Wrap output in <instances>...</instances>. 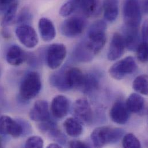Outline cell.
<instances>
[{"label":"cell","mask_w":148,"mask_h":148,"mask_svg":"<svg viewBox=\"0 0 148 148\" xmlns=\"http://www.w3.org/2000/svg\"><path fill=\"white\" fill-rule=\"evenodd\" d=\"M106 29V23L104 20H98L93 23L88 31L87 39L85 42L95 56L97 54L105 45Z\"/></svg>","instance_id":"obj_1"},{"label":"cell","mask_w":148,"mask_h":148,"mask_svg":"<svg viewBox=\"0 0 148 148\" xmlns=\"http://www.w3.org/2000/svg\"><path fill=\"white\" fill-rule=\"evenodd\" d=\"M124 131L120 128L101 126L95 129L90 135L93 145L97 148L103 147L109 144L119 141L122 137Z\"/></svg>","instance_id":"obj_2"},{"label":"cell","mask_w":148,"mask_h":148,"mask_svg":"<svg viewBox=\"0 0 148 148\" xmlns=\"http://www.w3.org/2000/svg\"><path fill=\"white\" fill-rule=\"evenodd\" d=\"M42 88V81L39 74L31 72L27 74L20 86V96L22 100L27 101L35 98Z\"/></svg>","instance_id":"obj_3"},{"label":"cell","mask_w":148,"mask_h":148,"mask_svg":"<svg viewBox=\"0 0 148 148\" xmlns=\"http://www.w3.org/2000/svg\"><path fill=\"white\" fill-rule=\"evenodd\" d=\"M123 12L125 25L138 28L142 18V10L138 0H125Z\"/></svg>","instance_id":"obj_4"},{"label":"cell","mask_w":148,"mask_h":148,"mask_svg":"<svg viewBox=\"0 0 148 148\" xmlns=\"http://www.w3.org/2000/svg\"><path fill=\"white\" fill-rule=\"evenodd\" d=\"M138 68L133 57H127L114 64L109 69V73L114 79L121 80L134 73Z\"/></svg>","instance_id":"obj_5"},{"label":"cell","mask_w":148,"mask_h":148,"mask_svg":"<svg viewBox=\"0 0 148 148\" xmlns=\"http://www.w3.org/2000/svg\"><path fill=\"white\" fill-rule=\"evenodd\" d=\"M67 54L65 46L62 43H54L47 49L46 62L49 68L54 70L58 69L63 63Z\"/></svg>","instance_id":"obj_6"},{"label":"cell","mask_w":148,"mask_h":148,"mask_svg":"<svg viewBox=\"0 0 148 148\" xmlns=\"http://www.w3.org/2000/svg\"><path fill=\"white\" fill-rule=\"evenodd\" d=\"M86 25L85 20L81 17L74 16L66 19L61 25V34L67 38H75L83 32Z\"/></svg>","instance_id":"obj_7"},{"label":"cell","mask_w":148,"mask_h":148,"mask_svg":"<svg viewBox=\"0 0 148 148\" xmlns=\"http://www.w3.org/2000/svg\"><path fill=\"white\" fill-rule=\"evenodd\" d=\"M72 113L74 118L81 123L90 125L93 121L92 110L86 99L81 98L74 102Z\"/></svg>","instance_id":"obj_8"},{"label":"cell","mask_w":148,"mask_h":148,"mask_svg":"<svg viewBox=\"0 0 148 148\" xmlns=\"http://www.w3.org/2000/svg\"><path fill=\"white\" fill-rule=\"evenodd\" d=\"M15 33L20 42L28 49H33L38 44L39 39L36 32L29 24L19 25L16 29Z\"/></svg>","instance_id":"obj_9"},{"label":"cell","mask_w":148,"mask_h":148,"mask_svg":"<svg viewBox=\"0 0 148 148\" xmlns=\"http://www.w3.org/2000/svg\"><path fill=\"white\" fill-rule=\"evenodd\" d=\"M24 133L23 125L9 116L0 117V133L14 138L20 137Z\"/></svg>","instance_id":"obj_10"},{"label":"cell","mask_w":148,"mask_h":148,"mask_svg":"<svg viewBox=\"0 0 148 148\" xmlns=\"http://www.w3.org/2000/svg\"><path fill=\"white\" fill-rule=\"evenodd\" d=\"M70 109L69 99L64 95H57L52 100L51 111L53 116L57 119H62L65 117Z\"/></svg>","instance_id":"obj_11"},{"label":"cell","mask_w":148,"mask_h":148,"mask_svg":"<svg viewBox=\"0 0 148 148\" xmlns=\"http://www.w3.org/2000/svg\"><path fill=\"white\" fill-rule=\"evenodd\" d=\"M125 43L122 35L119 33H115L110 43L107 54L108 60L114 61L120 58L125 52Z\"/></svg>","instance_id":"obj_12"},{"label":"cell","mask_w":148,"mask_h":148,"mask_svg":"<svg viewBox=\"0 0 148 148\" xmlns=\"http://www.w3.org/2000/svg\"><path fill=\"white\" fill-rule=\"evenodd\" d=\"M29 116L31 120L39 122L50 119L48 103L43 100H39L36 101L29 111Z\"/></svg>","instance_id":"obj_13"},{"label":"cell","mask_w":148,"mask_h":148,"mask_svg":"<svg viewBox=\"0 0 148 148\" xmlns=\"http://www.w3.org/2000/svg\"><path fill=\"white\" fill-rule=\"evenodd\" d=\"M110 115L114 122L119 125H124L129 121L130 111L125 103L122 101H118L111 107Z\"/></svg>","instance_id":"obj_14"},{"label":"cell","mask_w":148,"mask_h":148,"mask_svg":"<svg viewBox=\"0 0 148 148\" xmlns=\"http://www.w3.org/2000/svg\"><path fill=\"white\" fill-rule=\"evenodd\" d=\"M123 38L125 46L130 51H136L140 42V35L138 28L125 25L123 28Z\"/></svg>","instance_id":"obj_15"},{"label":"cell","mask_w":148,"mask_h":148,"mask_svg":"<svg viewBox=\"0 0 148 148\" xmlns=\"http://www.w3.org/2000/svg\"><path fill=\"white\" fill-rule=\"evenodd\" d=\"M28 58L27 54L18 46H11L6 54V60L10 65L17 66L24 63Z\"/></svg>","instance_id":"obj_16"},{"label":"cell","mask_w":148,"mask_h":148,"mask_svg":"<svg viewBox=\"0 0 148 148\" xmlns=\"http://www.w3.org/2000/svg\"><path fill=\"white\" fill-rule=\"evenodd\" d=\"M38 29L40 35L45 42H51L56 38V28L50 19L46 17L41 18L39 21Z\"/></svg>","instance_id":"obj_17"},{"label":"cell","mask_w":148,"mask_h":148,"mask_svg":"<svg viewBox=\"0 0 148 148\" xmlns=\"http://www.w3.org/2000/svg\"><path fill=\"white\" fill-rule=\"evenodd\" d=\"M65 77L66 85L69 89H79L84 78V74L77 68H71L65 70Z\"/></svg>","instance_id":"obj_18"},{"label":"cell","mask_w":148,"mask_h":148,"mask_svg":"<svg viewBox=\"0 0 148 148\" xmlns=\"http://www.w3.org/2000/svg\"><path fill=\"white\" fill-rule=\"evenodd\" d=\"M104 17L109 22L116 20L119 14V0H103Z\"/></svg>","instance_id":"obj_19"},{"label":"cell","mask_w":148,"mask_h":148,"mask_svg":"<svg viewBox=\"0 0 148 148\" xmlns=\"http://www.w3.org/2000/svg\"><path fill=\"white\" fill-rule=\"evenodd\" d=\"M125 104L130 112L138 114L144 109L145 100L138 93H133L129 96Z\"/></svg>","instance_id":"obj_20"},{"label":"cell","mask_w":148,"mask_h":148,"mask_svg":"<svg viewBox=\"0 0 148 148\" xmlns=\"http://www.w3.org/2000/svg\"><path fill=\"white\" fill-rule=\"evenodd\" d=\"M78 9L88 17L95 16L99 13L97 0H78Z\"/></svg>","instance_id":"obj_21"},{"label":"cell","mask_w":148,"mask_h":148,"mask_svg":"<svg viewBox=\"0 0 148 148\" xmlns=\"http://www.w3.org/2000/svg\"><path fill=\"white\" fill-rule=\"evenodd\" d=\"M75 59L80 62H89L95 56L88 47L85 40L78 43L73 51Z\"/></svg>","instance_id":"obj_22"},{"label":"cell","mask_w":148,"mask_h":148,"mask_svg":"<svg viewBox=\"0 0 148 148\" xmlns=\"http://www.w3.org/2000/svg\"><path fill=\"white\" fill-rule=\"evenodd\" d=\"M66 133L72 137H78L82 133L81 123L75 118H69L64 123Z\"/></svg>","instance_id":"obj_23"},{"label":"cell","mask_w":148,"mask_h":148,"mask_svg":"<svg viewBox=\"0 0 148 148\" xmlns=\"http://www.w3.org/2000/svg\"><path fill=\"white\" fill-rule=\"evenodd\" d=\"M99 86L98 77L93 73L84 74L82 84L79 89L83 93H89L96 90Z\"/></svg>","instance_id":"obj_24"},{"label":"cell","mask_w":148,"mask_h":148,"mask_svg":"<svg viewBox=\"0 0 148 148\" xmlns=\"http://www.w3.org/2000/svg\"><path fill=\"white\" fill-rule=\"evenodd\" d=\"M17 2H15L5 10V13L2 20L1 25L6 27L12 24L16 19V13L17 10Z\"/></svg>","instance_id":"obj_25"},{"label":"cell","mask_w":148,"mask_h":148,"mask_svg":"<svg viewBox=\"0 0 148 148\" xmlns=\"http://www.w3.org/2000/svg\"><path fill=\"white\" fill-rule=\"evenodd\" d=\"M133 89L138 93L147 95L148 92V76L143 74L136 78L133 83Z\"/></svg>","instance_id":"obj_26"},{"label":"cell","mask_w":148,"mask_h":148,"mask_svg":"<svg viewBox=\"0 0 148 148\" xmlns=\"http://www.w3.org/2000/svg\"><path fill=\"white\" fill-rule=\"evenodd\" d=\"M78 0H69L60 8V14L64 17H68L78 9Z\"/></svg>","instance_id":"obj_27"},{"label":"cell","mask_w":148,"mask_h":148,"mask_svg":"<svg viewBox=\"0 0 148 148\" xmlns=\"http://www.w3.org/2000/svg\"><path fill=\"white\" fill-rule=\"evenodd\" d=\"M122 145L125 148H140L141 147L138 139L132 133L125 136L122 141Z\"/></svg>","instance_id":"obj_28"},{"label":"cell","mask_w":148,"mask_h":148,"mask_svg":"<svg viewBox=\"0 0 148 148\" xmlns=\"http://www.w3.org/2000/svg\"><path fill=\"white\" fill-rule=\"evenodd\" d=\"M32 18V14L29 9L28 7H24L19 12L16 22L20 25L28 24L31 21Z\"/></svg>","instance_id":"obj_29"},{"label":"cell","mask_w":148,"mask_h":148,"mask_svg":"<svg viewBox=\"0 0 148 148\" xmlns=\"http://www.w3.org/2000/svg\"><path fill=\"white\" fill-rule=\"evenodd\" d=\"M136 51H137V58L140 62L145 63L148 61V42L143 41L141 42Z\"/></svg>","instance_id":"obj_30"},{"label":"cell","mask_w":148,"mask_h":148,"mask_svg":"<svg viewBox=\"0 0 148 148\" xmlns=\"http://www.w3.org/2000/svg\"><path fill=\"white\" fill-rule=\"evenodd\" d=\"M43 147V140L39 136H32L29 137L25 144V148H42Z\"/></svg>","instance_id":"obj_31"},{"label":"cell","mask_w":148,"mask_h":148,"mask_svg":"<svg viewBox=\"0 0 148 148\" xmlns=\"http://www.w3.org/2000/svg\"><path fill=\"white\" fill-rule=\"evenodd\" d=\"M69 147L72 148H87L89 147L85 143L78 140H72L69 143Z\"/></svg>","instance_id":"obj_32"},{"label":"cell","mask_w":148,"mask_h":148,"mask_svg":"<svg viewBox=\"0 0 148 148\" xmlns=\"http://www.w3.org/2000/svg\"><path fill=\"white\" fill-rule=\"evenodd\" d=\"M16 0H0V10L5 11Z\"/></svg>","instance_id":"obj_33"},{"label":"cell","mask_w":148,"mask_h":148,"mask_svg":"<svg viewBox=\"0 0 148 148\" xmlns=\"http://www.w3.org/2000/svg\"><path fill=\"white\" fill-rule=\"evenodd\" d=\"M142 39L143 42H148V23L145 21L142 28Z\"/></svg>","instance_id":"obj_34"},{"label":"cell","mask_w":148,"mask_h":148,"mask_svg":"<svg viewBox=\"0 0 148 148\" xmlns=\"http://www.w3.org/2000/svg\"><path fill=\"white\" fill-rule=\"evenodd\" d=\"M148 0H144L142 6H141V10L145 13L147 14L148 13Z\"/></svg>","instance_id":"obj_35"},{"label":"cell","mask_w":148,"mask_h":148,"mask_svg":"<svg viewBox=\"0 0 148 148\" xmlns=\"http://www.w3.org/2000/svg\"><path fill=\"white\" fill-rule=\"evenodd\" d=\"M47 148H62V147L60 145H59V144H55V143H53V144H50V145H49L47 147Z\"/></svg>","instance_id":"obj_36"},{"label":"cell","mask_w":148,"mask_h":148,"mask_svg":"<svg viewBox=\"0 0 148 148\" xmlns=\"http://www.w3.org/2000/svg\"><path fill=\"white\" fill-rule=\"evenodd\" d=\"M2 147V141H1V137H0V148Z\"/></svg>","instance_id":"obj_37"}]
</instances>
